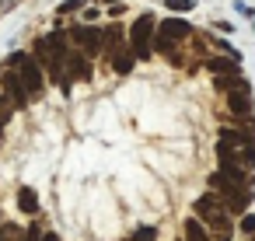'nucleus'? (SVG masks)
<instances>
[{
    "mask_svg": "<svg viewBox=\"0 0 255 241\" xmlns=\"http://www.w3.org/2000/svg\"><path fill=\"white\" fill-rule=\"evenodd\" d=\"M154 35V14H140L129 28V42H150Z\"/></svg>",
    "mask_w": 255,
    "mask_h": 241,
    "instance_id": "1a4fd4ad",
    "label": "nucleus"
},
{
    "mask_svg": "<svg viewBox=\"0 0 255 241\" xmlns=\"http://www.w3.org/2000/svg\"><path fill=\"white\" fill-rule=\"evenodd\" d=\"M11 112H14V102H11L4 91H0V129H4V126L11 122Z\"/></svg>",
    "mask_w": 255,
    "mask_h": 241,
    "instance_id": "dca6fc26",
    "label": "nucleus"
},
{
    "mask_svg": "<svg viewBox=\"0 0 255 241\" xmlns=\"http://www.w3.org/2000/svg\"><path fill=\"white\" fill-rule=\"evenodd\" d=\"M154 49H157L161 56H171V60L178 63V53H175V42H171V39H164V35H157V39H154Z\"/></svg>",
    "mask_w": 255,
    "mask_h": 241,
    "instance_id": "2eb2a0df",
    "label": "nucleus"
},
{
    "mask_svg": "<svg viewBox=\"0 0 255 241\" xmlns=\"http://www.w3.org/2000/svg\"><path fill=\"white\" fill-rule=\"evenodd\" d=\"M227 109H231L234 116H248V112H252V84H248L245 77L238 81L234 91H227Z\"/></svg>",
    "mask_w": 255,
    "mask_h": 241,
    "instance_id": "423d86ee",
    "label": "nucleus"
},
{
    "mask_svg": "<svg viewBox=\"0 0 255 241\" xmlns=\"http://www.w3.org/2000/svg\"><path fill=\"white\" fill-rule=\"evenodd\" d=\"M7 67L21 74V81H25V88L32 91V98L42 95V88H46V67H42L35 56H28V53H14V56L7 60Z\"/></svg>",
    "mask_w": 255,
    "mask_h": 241,
    "instance_id": "7ed1b4c3",
    "label": "nucleus"
},
{
    "mask_svg": "<svg viewBox=\"0 0 255 241\" xmlns=\"http://www.w3.org/2000/svg\"><path fill=\"white\" fill-rule=\"evenodd\" d=\"M129 53H133L136 60H150L154 46H150V42H129Z\"/></svg>",
    "mask_w": 255,
    "mask_h": 241,
    "instance_id": "f3484780",
    "label": "nucleus"
},
{
    "mask_svg": "<svg viewBox=\"0 0 255 241\" xmlns=\"http://www.w3.org/2000/svg\"><path fill=\"white\" fill-rule=\"evenodd\" d=\"M18 206H21V213L35 217V213H39V196H35V189H21V192H18Z\"/></svg>",
    "mask_w": 255,
    "mask_h": 241,
    "instance_id": "ddd939ff",
    "label": "nucleus"
},
{
    "mask_svg": "<svg viewBox=\"0 0 255 241\" xmlns=\"http://www.w3.org/2000/svg\"><path fill=\"white\" fill-rule=\"evenodd\" d=\"M70 39L84 49V56H98L102 46H105V35H102L98 28H91V25H77V28L70 32Z\"/></svg>",
    "mask_w": 255,
    "mask_h": 241,
    "instance_id": "39448f33",
    "label": "nucleus"
},
{
    "mask_svg": "<svg viewBox=\"0 0 255 241\" xmlns=\"http://www.w3.org/2000/svg\"><path fill=\"white\" fill-rule=\"evenodd\" d=\"M67 56H70V49H67L63 35H46V39L35 42V60L46 67V74H49L56 84H60V77L67 74Z\"/></svg>",
    "mask_w": 255,
    "mask_h": 241,
    "instance_id": "f257e3e1",
    "label": "nucleus"
},
{
    "mask_svg": "<svg viewBox=\"0 0 255 241\" xmlns=\"http://www.w3.org/2000/svg\"><path fill=\"white\" fill-rule=\"evenodd\" d=\"M67 74H70L74 81H91V74H95V67H91V56L70 53V56H67Z\"/></svg>",
    "mask_w": 255,
    "mask_h": 241,
    "instance_id": "0eeeda50",
    "label": "nucleus"
},
{
    "mask_svg": "<svg viewBox=\"0 0 255 241\" xmlns=\"http://www.w3.org/2000/svg\"><path fill=\"white\" fill-rule=\"evenodd\" d=\"M157 35H164V39L178 42V39L192 35V25H189V21H182V18H168V21H161V32H157Z\"/></svg>",
    "mask_w": 255,
    "mask_h": 241,
    "instance_id": "6e6552de",
    "label": "nucleus"
},
{
    "mask_svg": "<svg viewBox=\"0 0 255 241\" xmlns=\"http://www.w3.org/2000/svg\"><path fill=\"white\" fill-rule=\"evenodd\" d=\"M0 91L14 102V109H25V105L32 102V91L25 88V81H21L18 70H4V74H0Z\"/></svg>",
    "mask_w": 255,
    "mask_h": 241,
    "instance_id": "20e7f679",
    "label": "nucleus"
},
{
    "mask_svg": "<svg viewBox=\"0 0 255 241\" xmlns=\"http://www.w3.org/2000/svg\"><path fill=\"white\" fill-rule=\"evenodd\" d=\"M241 231H245V234H252V231H255V217H252V213H248V217H241Z\"/></svg>",
    "mask_w": 255,
    "mask_h": 241,
    "instance_id": "4be33fe9",
    "label": "nucleus"
},
{
    "mask_svg": "<svg viewBox=\"0 0 255 241\" xmlns=\"http://www.w3.org/2000/svg\"><path fill=\"white\" fill-rule=\"evenodd\" d=\"M164 7H168V11H175V14H182V11H189V7H192V0H164Z\"/></svg>",
    "mask_w": 255,
    "mask_h": 241,
    "instance_id": "6ab92c4d",
    "label": "nucleus"
},
{
    "mask_svg": "<svg viewBox=\"0 0 255 241\" xmlns=\"http://www.w3.org/2000/svg\"><path fill=\"white\" fill-rule=\"evenodd\" d=\"M224 203H227V210H231V213H245V210H248V203H252V189H238V192H234V196H227Z\"/></svg>",
    "mask_w": 255,
    "mask_h": 241,
    "instance_id": "f8f14e48",
    "label": "nucleus"
},
{
    "mask_svg": "<svg viewBox=\"0 0 255 241\" xmlns=\"http://www.w3.org/2000/svg\"><path fill=\"white\" fill-rule=\"evenodd\" d=\"M109 53H112V70H116V74H129V70H133V60H136V56H133L129 49H109Z\"/></svg>",
    "mask_w": 255,
    "mask_h": 241,
    "instance_id": "9d476101",
    "label": "nucleus"
},
{
    "mask_svg": "<svg viewBox=\"0 0 255 241\" xmlns=\"http://www.w3.org/2000/svg\"><path fill=\"white\" fill-rule=\"evenodd\" d=\"M192 213L206 224V227H213V231H220L224 238H227V203H224V196H217L213 189L210 192H203V196H196L192 199Z\"/></svg>",
    "mask_w": 255,
    "mask_h": 241,
    "instance_id": "f03ea898",
    "label": "nucleus"
},
{
    "mask_svg": "<svg viewBox=\"0 0 255 241\" xmlns=\"http://www.w3.org/2000/svg\"><path fill=\"white\" fill-rule=\"evenodd\" d=\"M210 67V74H213V81H220V77H238V67H234V60H210L206 63Z\"/></svg>",
    "mask_w": 255,
    "mask_h": 241,
    "instance_id": "9b49d317",
    "label": "nucleus"
},
{
    "mask_svg": "<svg viewBox=\"0 0 255 241\" xmlns=\"http://www.w3.org/2000/svg\"><path fill=\"white\" fill-rule=\"evenodd\" d=\"M21 227L18 224H11V220H4V224H0V241H21Z\"/></svg>",
    "mask_w": 255,
    "mask_h": 241,
    "instance_id": "4468645a",
    "label": "nucleus"
},
{
    "mask_svg": "<svg viewBox=\"0 0 255 241\" xmlns=\"http://www.w3.org/2000/svg\"><path fill=\"white\" fill-rule=\"evenodd\" d=\"M21 241H42V231H39V227L32 224V227H28V231L21 234Z\"/></svg>",
    "mask_w": 255,
    "mask_h": 241,
    "instance_id": "412c9836",
    "label": "nucleus"
},
{
    "mask_svg": "<svg viewBox=\"0 0 255 241\" xmlns=\"http://www.w3.org/2000/svg\"><path fill=\"white\" fill-rule=\"evenodd\" d=\"M77 7H84V0H63V4H60V14H70V11H77Z\"/></svg>",
    "mask_w": 255,
    "mask_h": 241,
    "instance_id": "aec40b11",
    "label": "nucleus"
},
{
    "mask_svg": "<svg viewBox=\"0 0 255 241\" xmlns=\"http://www.w3.org/2000/svg\"><path fill=\"white\" fill-rule=\"evenodd\" d=\"M42 241H60V234H53V231H46V234H42Z\"/></svg>",
    "mask_w": 255,
    "mask_h": 241,
    "instance_id": "5701e85b",
    "label": "nucleus"
},
{
    "mask_svg": "<svg viewBox=\"0 0 255 241\" xmlns=\"http://www.w3.org/2000/svg\"><path fill=\"white\" fill-rule=\"evenodd\" d=\"M129 241H157V231H154V227H136V231L129 234Z\"/></svg>",
    "mask_w": 255,
    "mask_h": 241,
    "instance_id": "a211bd4d",
    "label": "nucleus"
},
{
    "mask_svg": "<svg viewBox=\"0 0 255 241\" xmlns=\"http://www.w3.org/2000/svg\"><path fill=\"white\" fill-rule=\"evenodd\" d=\"M105 4H109V0H105ZM112 4H119V0H112Z\"/></svg>",
    "mask_w": 255,
    "mask_h": 241,
    "instance_id": "b1692460",
    "label": "nucleus"
}]
</instances>
